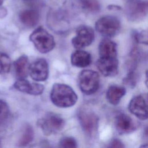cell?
<instances>
[{
	"label": "cell",
	"mask_w": 148,
	"mask_h": 148,
	"mask_svg": "<svg viewBox=\"0 0 148 148\" xmlns=\"http://www.w3.org/2000/svg\"><path fill=\"white\" fill-rule=\"evenodd\" d=\"M50 99L57 107L68 108L76 103L77 96L70 86L61 83H55L50 92Z\"/></svg>",
	"instance_id": "obj_1"
},
{
	"label": "cell",
	"mask_w": 148,
	"mask_h": 148,
	"mask_svg": "<svg viewBox=\"0 0 148 148\" xmlns=\"http://www.w3.org/2000/svg\"><path fill=\"white\" fill-rule=\"evenodd\" d=\"M29 40L42 53L50 51L55 46L53 36L42 27H39L32 32L29 36Z\"/></svg>",
	"instance_id": "obj_2"
},
{
	"label": "cell",
	"mask_w": 148,
	"mask_h": 148,
	"mask_svg": "<svg viewBox=\"0 0 148 148\" xmlns=\"http://www.w3.org/2000/svg\"><path fill=\"white\" fill-rule=\"evenodd\" d=\"M78 82L81 91L87 95L95 92L99 85L98 73L91 70H83L79 75Z\"/></svg>",
	"instance_id": "obj_3"
},
{
	"label": "cell",
	"mask_w": 148,
	"mask_h": 148,
	"mask_svg": "<svg viewBox=\"0 0 148 148\" xmlns=\"http://www.w3.org/2000/svg\"><path fill=\"white\" fill-rule=\"evenodd\" d=\"M37 124L45 135H49L61 131L65 125V121L59 115L49 113L45 117L38 120Z\"/></svg>",
	"instance_id": "obj_4"
},
{
	"label": "cell",
	"mask_w": 148,
	"mask_h": 148,
	"mask_svg": "<svg viewBox=\"0 0 148 148\" xmlns=\"http://www.w3.org/2000/svg\"><path fill=\"white\" fill-rule=\"evenodd\" d=\"M119 20L113 16H105L99 18L95 23V29L101 34L112 37L117 35L120 29Z\"/></svg>",
	"instance_id": "obj_5"
},
{
	"label": "cell",
	"mask_w": 148,
	"mask_h": 148,
	"mask_svg": "<svg viewBox=\"0 0 148 148\" xmlns=\"http://www.w3.org/2000/svg\"><path fill=\"white\" fill-rule=\"evenodd\" d=\"M128 18L133 21L143 19L147 13V2L144 0H130L125 7Z\"/></svg>",
	"instance_id": "obj_6"
},
{
	"label": "cell",
	"mask_w": 148,
	"mask_h": 148,
	"mask_svg": "<svg viewBox=\"0 0 148 148\" xmlns=\"http://www.w3.org/2000/svg\"><path fill=\"white\" fill-rule=\"evenodd\" d=\"M80 125L86 135L94 137L97 133L98 128V117L92 112L82 110L78 115Z\"/></svg>",
	"instance_id": "obj_7"
},
{
	"label": "cell",
	"mask_w": 148,
	"mask_h": 148,
	"mask_svg": "<svg viewBox=\"0 0 148 148\" xmlns=\"http://www.w3.org/2000/svg\"><path fill=\"white\" fill-rule=\"evenodd\" d=\"M76 33V35L72 40V45L76 49H80L86 47L91 45L94 40V32L89 26H79Z\"/></svg>",
	"instance_id": "obj_8"
},
{
	"label": "cell",
	"mask_w": 148,
	"mask_h": 148,
	"mask_svg": "<svg viewBox=\"0 0 148 148\" xmlns=\"http://www.w3.org/2000/svg\"><path fill=\"white\" fill-rule=\"evenodd\" d=\"M128 109L130 112L140 120L147 118V101L146 97L139 95L134 97L129 103Z\"/></svg>",
	"instance_id": "obj_9"
},
{
	"label": "cell",
	"mask_w": 148,
	"mask_h": 148,
	"mask_svg": "<svg viewBox=\"0 0 148 148\" xmlns=\"http://www.w3.org/2000/svg\"><path fill=\"white\" fill-rule=\"evenodd\" d=\"M49 65L44 58H39L29 65V73L31 78L37 82L46 80L49 76Z\"/></svg>",
	"instance_id": "obj_10"
},
{
	"label": "cell",
	"mask_w": 148,
	"mask_h": 148,
	"mask_svg": "<svg viewBox=\"0 0 148 148\" xmlns=\"http://www.w3.org/2000/svg\"><path fill=\"white\" fill-rule=\"evenodd\" d=\"M96 64L104 76H113L118 73L119 61L117 57H99Z\"/></svg>",
	"instance_id": "obj_11"
},
{
	"label": "cell",
	"mask_w": 148,
	"mask_h": 148,
	"mask_svg": "<svg viewBox=\"0 0 148 148\" xmlns=\"http://www.w3.org/2000/svg\"><path fill=\"white\" fill-rule=\"evenodd\" d=\"M14 87L23 92L33 95H38L42 94L45 87L39 83H30L25 79H18L13 85Z\"/></svg>",
	"instance_id": "obj_12"
},
{
	"label": "cell",
	"mask_w": 148,
	"mask_h": 148,
	"mask_svg": "<svg viewBox=\"0 0 148 148\" xmlns=\"http://www.w3.org/2000/svg\"><path fill=\"white\" fill-rule=\"evenodd\" d=\"M115 126L117 131L120 134H128L135 129L133 120L128 115L121 113L116 117Z\"/></svg>",
	"instance_id": "obj_13"
},
{
	"label": "cell",
	"mask_w": 148,
	"mask_h": 148,
	"mask_svg": "<svg viewBox=\"0 0 148 148\" xmlns=\"http://www.w3.org/2000/svg\"><path fill=\"white\" fill-rule=\"evenodd\" d=\"M13 65L15 75L18 79H25L28 76L30 64L27 56H21L14 61Z\"/></svg>",
	"instance_id": "obj_14"
},
{
	"label": "cell",
	"mask_w": 148,
	"mask_h": 148,
	"mask_svg": "<svg viewBox=\"0 0 148 148\" xmlns=\"http://www.w3.org/2000/svg\"><path fill=\"white\" fill-rule=\"evenodd\" d=\"M98 50L100 57H117V45L108 38L101 41Z\"/></svg>",
	"instance_id": "obj_15"
},
{
	"label": "cell",
	"mask_w": 148,
	"mask_h": 148,
	"mask_svg": "<svg viewBox=\"0 0 148 148\" xmlns=\"http://www.w3.org/2000/svg\"><path fill=\"white\" fill-rule=\"evenodd\" d=\"M71 61L73 66L84 68L88 66L91 64V56L88 52L78 50L72 54Z\"/></svg>",
	"instance_id": "obj_16"
},
{
	"label": "cell",
	"mask_w": 148,
	"mask_h": 148,
	"mask_svg": "<svg viewBox=\"0 0 148 148\" xmlns=\"http://www.w3.org/2000/svg\"><path fill=\"white\" fill-rule=\"evenodd\" d=\"M19 18L22 24L26 27H33L38 24L39 14L35 9H26L20 13Z\"/></svg>",
	"instance_id": "obj_17"
},
{
	"label": "cell",
	"mask_w": 148,
	"mask_h": 148,
	"mask_svg": "<svg viewBox=\"0 0 148 148\" xmlns=\"http://www.w3.org/2000/svg\"><path fill=\"white\" fill-rule=\"evenodd\" d=\"M125 89L119 86H111L106 92V98L112 105H117L122 97L125 94Z\"/></svg>",
	"instance_id": "obj_18"
},
{
	"label": "cell",
	"mask_w": 148,
	"mask_h": 148,
	"mask_svg": "<svg viewBox=\"0 0 148 148\" xmlns=\"http://www.w3.org/2000/svg\"><path fill=\"white\" fill-rule=\"evenodd\" d=\"M34 138V131L32 127L26 124L23 130L22 134L18 140V145L24 146L32 142Z\"/></svg>",
	"instance_id": "obj_19"
},
{
	"label": "cell",
	"mask_w": 148,
	"mask_h": 148,
	"mask_svg": "<svg viewBox=\"0 0 148 148\" xmlns=\"http://www.w3.org/2000/svg\"><path fill=\"white\" fill-rule=\"evenodd\" d=\"M11 60L5 53L0 52V74L8 73L10 69Z\"/></svg>",
	"instance_id": "obj_20"
},
{
	"label": "cell",
	"mask_w": 148,
	"mask_h": 148,
	"mask_svg": "<svg viewBox=\"0 0 148 148\" xmlns=\"http://www.w3.org/2000/svg\"><path fill=\"white\" fill-rule=\"evenodd\" d=\"M85 9L91 12H97L100 9V4L98 0H80Z\"/></svg>",
	"instance_id": "obj_21"
},
{
	"label": "cell",
	"mask_w": 148,
	"mask_h": 148,
	"mask_svg": "<svg viewBox=\"0 0 148 148\" xmlns=\"http://www.w3.org/2000/svg\"><path fill=\"white\" fill-rule=\"evenodd\" d=\"M59 146L61 147L75 148L77 147V142L76 140L71 137H65L61 139L59 143Z\"/></svg>",
	"instance_id": "obj_22"
},
{
	"label": "cell",
	"mask_w": 148,
	"mask_h": 148,
	"mask_svg": "<svg viewBox=\"0 0 148 148\" xmlns=\"http://www.w3.org/2000/svg\"><path fill=\"white\" fill-rule=\"evenodd\" d=\"M9 114V108L7 103L0 99V121L6 120Z\"/></svg>",
	"instance_id": "obj_23"
},
{
	"label": "cell",
	"mask_w": 148,
	"mask_h": 148,
	"mask_svg": "<svg viewBox=\"0 0 148 148\" xmlns=\"http://www.w3.org/2000/svg\"><path fill=\"white\" fill-rule=\"evenodd\" d=\"M135 39L136 40L141 43H145L146 45L147 44V34L146 31H142L139 32H137L134 35Z\"/></svg>",
	"instance_id": "obj_24"
},
{
	"label": "cell",
	"mask_w": 148,
	"mask_h": 148,
	"mask_svg": "<svg viewBox=\"0 0 148 148\" xmlns=\"http://www.w3.org/2000/svg\"><path fill=\"white\" fill-rule=\"evenodd\" d=\"M136 74L133 71H131L127 75V77L124 79V82L128 85L134 87L136 84Z\"/></svg>",
	"instance_id": "obj_25"
},
{
	"label": "cell",
	"mask_w": 148,
	"mask_h": 148,
	"mask_svg": "<svg viewBox=\"0 0 148 148\" xmlns=\"http://www.w3.org/2000/svg\"><path fill=\"white\" fill-rule=\"evenodd\" d=\"M108 147H124V146L120 140H119L118 139H114L110 142Z\"/></svg>",
	"instance_id": "obj_26"
},
{
	"label": "cell",
	"mask_w": 148,
	"mask_h": 148,
	"mask_svg": "<svg viewBox=\"0 0 148 148\" xmlns=\"http://www.w3.org/2000/svg\"><path fill=\"white\" fill-rule=\"evenodd\" d=\"M26 2L29 3H32V2H34L35 0H24Z\"/></svg>",
	"instance_id": "obj_27"
},
{
	"label": "cell",
	"mask_w": 148,
	"mask_h": 148,
	"mask_svg": "<svg viewBox=\"0 0 148 148\" xmlns=\"http://www.w3.org/2000/svg\"><path fill=\"white\" fill-rule=\"evenodd\" d=\"M4 1H5V0H0V6L3 3Z\"/></svg>",
	"instance_id": "obj_28"
}]
</instances>
